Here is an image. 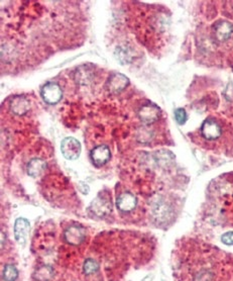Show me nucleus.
<instances>
[{"label":"nucleus","instance_id":"17","mask_svg":"<svg viewBox=\"0 0 233 281\" xmlns=\"http://www.w3.org/2000/svg\"><path fill=\"white\" fill-rule=\"evenodd\" d=\"M99 270V263L94 259H87L83 265V271L86 275L94 274Z\"/></svg>","mask_w":233,"mask_h":281},{"label":"nucleus","instance_id":"7","mask_svg":"<svg viewBox=\"0 0 233 281\" xmlns=\"http://www.w3.org/2000/svg\"><path fill=\"white\" fill-rule=\"evenodd\" d=\"M201 132H202V136L206 140H216L221 135V128L216 121L212 119H208L203 123Z\"/></svg>","mask_w":233,"mask_h":281},{"label":"nucleus","instance_id":"5","mask_svg":"<svg viewBox=\"0 0 233 281\" xmlns=\"http://www.w3.org/2000/svg\"><path fill=\"white\" fill-rule=\"evenodd\" d=\"M111 157V153L109 148L106 145H100L95 147L90 153V158L95 167L104 166Z\"/></svg>","mask_w":233,"mask_h":281},{"label":"nucleus","instance_id":"13","mask_svg":"<svg viewBox=\"0 0 233 281\" xmlns=\"http://www.w3.org/2000/svg\"><path fill=\"white\" fill-rule=\"evenodd\" d=\"M75 79L78 83H80L82 85H86L92 81L93 73L90 69H86V67H81L80 69L77 70Z\"/></svg>","mask_w":233,"mask_h":281},{"label":"nucleus","instance_id":"1","mask_svg":"<svg viewBox=\"0 0 233 281\" xmlns=\"http://www.w3.org/2000/svg\"><path fill=\"white\" fill-rule=\"evenodd\" d=\"M81 150L82 147L80 142L75 138L68 137L61 143V152L63 156L68 160L77 159L81 154Z\"/></svg>","mask_w":233,"mask_h":281},{"label":"nucleus","instance_id":"22","mask_svg":"<svg viewBox=\"0 0 233 281\" xmlns=\"http://www.w3.org/2000/svg\"><path fill=\"white\" fill-rule=\"evenodd\" d=\"M151 278H152V276H148V277H146V278H144V279H143V280L142 281H149L150 280V279H151Z\"/></svg>","mask_w":233,"mask_h":281},{"label":"nucleus","instance_id":"9","mask_svg":"<svg viewBox=\"0 0 233 281\" xmlns=\"http://www.w3.org/2000/svg\"><path fill=\"white\" fill-rule=\"evenodd\" d=\"M64 237L67 243L71 245H80L85 239V232L81 226L72 225L67 228Z\"/></svg>","mask_w":233,"mask_h":281},{"label":"nucleus","instance_id":"2","mask_svg":"<svg viewBox=\"0 0 233 281\" xmlns=\"http://www.w3.org/2000/svg\"><path fill=\"white\" fill-rule=\"evenodd\" d=\"M130 84V79L120 73H113L109 76L106 82V88L110 93L116 94L121 92Z\"/></svg>","mask_w":233,"mask_h":281},{"label":"nucleus","instance_id":"4","mask_svg":"<svg viewBox=\"0 0 233 281\" xmlns=\"http://www.w3.org/2000/svg\"><path fill=\"white\" fill-rule=\"evenodd\" d=\"M63 96L60 85L56 82H48L42 88V97L48 104L58 103Z\"/></svg>","mask_w":233,"mask_h":281},{"label":"nucleus","instance_id":"14","mask_svg":"<svg viewBox=\"0 0 233 281\" xmlns=\"http://www.w3.org/2000/svg\"><path fill=\"white\" fill-rule=\"evenodd\" d=\"M55 273L50 266H42L35 272V278L38 281H50Z\"/></svg>","mask_w":233,"mask_h":281},{"label":"nucleus","instance_id":"21","mask_svg":"<svg viewBox=\"0 0 233 281\" xmlns=\"http://www.w3.org/2000/svg\"><path fill=\"white\" fill-rule=\"evenodd\" d=\"M224 97L226 98V100L233 102V83H229L225 90H224Z\"/></svg>","mask_w":233,"mask_h":281},{"label":"nucleus","instance_id":"6","mask_svg":"<svg viewBox=\"0 0 233 281\" xmlns=\"http://www.w3.org/2000/svg\"><path fill=\"white\" fill-rule=\"evenodd\" d=\"M233 33V26L226 20H219L213 26V35L218 42L227 41Z\"/></svg>","mask_w":233,"mask_h":281},{"label":"nucleus","instance_id":"11","mask_svg":"<svg viewBox=\"0 0 233 281\" xmlns=\"http://www.w3.org/2000/svg\"><path fill=\"white\" fill-rule=\"evenodd\" d=\"M31 107L29 100L24 96H16L11 100L10 109L16 115L25 114Z\"/></svg>","mask_w":233,"mask_h":281},{"label":"nucleus","instance_id":"8","mask_svg":"<svg viewBox=\"0 0 233 281\" xmlns=\"http://www.w3.org/2000/svg\"><path fill=\"white\" fill-rule=\"evenodd\" d=\"M138 204L137 197L132 192H123L116 199V206L123 213L132 212Z\"/></svg>","mask_w":233,"mask_h":281},{"label":"nucleus","instance_id":"16","mask_svg":"<svg viewBox=\"0 0 233 281\" xmlns=\"http://www.w3.org/2000/svg\"><path fill=\"white\" fill-rule=\"evenodd\" d=\"M18 277V270L14 265H5L2 272V278L5 281H15Z\"/></svg>","mask_w":233,"mask_h":281},{"label":"nucleus","instance_id":"19","mask_svg":"<svg viewBox=\"0 0 233 281\" xmlns=\"http://www.w3.org/2000/svg\"><path fill=\"white\" fill-rule=\"evenodd\" d=\"M175 119L179 125H184L187 122V112L184 108H177L175 110Z\"/></svg>","mask_w":233,"mask_h":281},{"label":"nucleus","instance_id":"20","mask_svg":"<svg viewBox=\"0 0 233 281\" xmlns=\"http://www.w3.org/2000/svg\"><path fill=\"white\" fill-rule=\"evenodd\" d=\"M221 241L223 244L233 246V232H227L221 236Z\"/></svg>","mask_w":233,"mask_h":281},{"label":"nucleus","instance_id":"10","mask_svg":"<svg viewBox=\"0 0 233 281\" xmlns=\"http://www.w3.org/2000/svg\"><path fill=\"white\" fill-rule=\"evenodd\" d=\"M30 228H31V226H30V223L28 220H25L23 218H19L15 221L14 235H15V239L17 240V242H19L20 244H23L25 242V239L30 232Z\"/></svg>","mask_w":233,"mask_h":281},{"label":"nucleus","instance_id":"3","mask_svg":"<svg viewBox=\"0 0 233 281\" xmlns=\"http://www.w3.org/2000/svg\"><path fill=\"white\" fill-rule=\"evenodd\" d=\"M160 116H161V109L152 103L143 104L139 111V118L140 121L146 125L153 124L160 119Z\"/></svg>","mask_w":233,"mask_h":281},{"label":"nucleus","instance_id":"15","mask_svg":"<svg viewBox=\"0 0 233 281\" xmlns=\"http://www.w3.org/2000/svg\"><path fill=\"white\" fill-rule=\"evenodd\" d=\"M115 57L120 62V64H128L133 59V55L131 51L125 47L116 48Z\"/></svg>","mask_w":233,"mask_h":281},{"label":"nucleus","instance_id":"12","mask_svg":"<svg viewBox=\"0 0 233 281\" xmlns=\"http://www.w3.org/2000/svg\"><path fill=\"white\" fill-rule=\"evenodd\" d=\"M46 168H47L46 161L41 159V158H36V159H33L29 162L28 167H27V171H28V174L30 176L39 177L43 174V172L45 171Z\"/></svg>","mask_w":233,"mask_h":281},{"label":"nucleus","instance_id":"18","mask_svg":"<svg viewBox=\"0 0 233 281\" xmlns=\"http://www.w3.org/2000/svg\"><path fill=\"white\" fill-rule=\"evenodd\" d=\"M109 206H107V203H103L102 200H95L92 204V209L97 215H103L107 213Z\"/></svg>","mask_w":233,"mask_h":281}]
</instances>
